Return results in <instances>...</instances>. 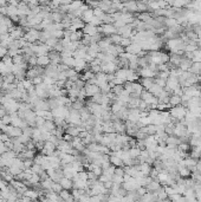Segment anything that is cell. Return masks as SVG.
<instances>
[{
    "instance_id": "obj_28",
    "label": "cell",
    "mask_w": 201,
    "mask_h": 202,
    "mask_svg": "<svg viewBox=\"0 0 201 202\" xmlns=\"http://www.w3.org/2000/svg\"><path fill=\"white\" fill-rule=\"evenodd\" d=\"M65 134L71 135L72 137H77V136H79V130L75 125H69V128L65 130Z\"/></svg>"
},
{
    "instance_id": "obj_45",
    "label": "cell",
    "mask_w": 201,
    "mask_h": 202,
    "mask_svg": "<svg viewBox=\"0 0 201 202\" xmlns=\"http://www.w3.org/2000/svg\"><path fill=\"white\" fill-rule=\"evenodd\" d=\"M6 151H8V149H7L6 147H5V143L0 141V156L4 155V154H5Z\"/></svg>"
},
{
    "instance_id": "obj_49",
    "label": "cell",
    "mask_w": 201,
    "mask_h": 202,
    "mask_svg": "<svg viewBox=\"0 0 201 202\" xmlns=\"http://www.w3.org/2000/svg\"><path fill=\"white\" fill-rule=\"evenodd\" d=\"M1 84H2V82H1V79H0V90H1Z\"/></svg>"
},
{
    "instance_id": "obj_26",
    "label": "cell",
    "mask_w": 201,
    "mask_h": 202,
    "mask_svg": "<svg viewBox=\"0 0 201 202\" xmlns=\"http://www.w3.org/2000/svg\"><path fill=\"white\" fill-rule=\"evenodd\" d=\"M75 59L74 57H69V58H62V64H64L65 66H67L69 69H74L75 67Z\"/></svg>"
},
{
    "instance_id": "obj_17",
    "label": "cell",
    "mask_w": 201,
    "mask_h": 202,
    "mask_svg": "<svg viewBox=\"0 0 201 202\" xmlns=\"http://www.w3.org/2000/svg\"><path fill=\"white\" fill-rule=\"evenodd\" d=\"M160 188H161L160 182L156 181V180H153V181L150 182L147 187H146V190H147L148 193H155V191H157Z\"/></svg>"
},
{
    "instance_id": "obj_20",
    "label": "cell",
    "mask_w": 201,
    "mask_h": 202,
    "mask_svg": "<svg viewBox=\"0 0 201 202\" xmlns=\"http://www.w3.org/2000/svg\"><path fill=\"white\" fill-rule=\"evenodd\" d=\"M139 169H140V173L143 176H149L153 168H152V166L148 164V163H141L140 166H139Z\"/></svg>"
},
{
    "instance_id": "obj_43",
    "label": "cell",
    "mask_w": 201,
    "mask_h": 202,
    "mask_svg": "<svg viewBox=\"0 0 201 202\" xmlns=\"http://www.w3.org/2000/svg\"><path fill=\"white\" fill-rule=\"evenodd\" d=\"M7 53H8V48H6V47L0 46V58L2 59L4 57H6Z\"/></svg>"
},
{
    "instance_id": "obj_33",
    "label": "cell",
    "mask_w": 201,
    "mask_h": 202,
    "mask_svg": "<svg viewBox=\"0 0 201 202\" xmlns=\"http://www.w3.org/2000/svg\"><path fill=\"white\" fill-rule=\"evenodd\" d=\"M140 154H141V150L139 148H136V147L129 149V155H130L131 158H134V160L135 158H137V157L140 156Z\"/></svg>"
},
{
    "instance_id": "obj_37",
    "label": "cell",
    "mask_w": 201,
    "mask_h": 202,
    "mask_svg": "<svg viewBox=\"0 0 201 202\" xmlns=\"http://www.w3.org/2000/svg\"><path fill=\"white\" fill-rule=\"evenodd\" d=\"M27 64H28L30 66H32V67L37 66V56L34 54V56H32V57H30V58H28V61H27Z\"/></svg>"
},
{
    "instance_id": "obj_11",
    "label": "cell",
    "mask_w": 201,
    "mask_h": 202,
    "mask_svg": "<svg viewBox=\"0 0 201 202\" xmlns=\"http://www.w3.org/2000/svg\"><path fill=\"white\" fill-rule=\"evenodd\" d=\"M82 32H83V34H85V36L92 37V36L98 33V30H97V27L92 26L90 24H85L84 27H83V30H82Z\"/></svg>"
},
{
    "instance_id": "obj_47",
    "label": "cell",
    "mask_w": 201,
    "mask_h": 202,
    "mask_svg": "<svg viewBox=\"0 0 201 202\" xmlns=\"http://www.w3.org/2000/svg\"><path fill=\"white\" fill-rule=\"evenodd\" d=\"M63 140L65 142H69V143H71L72 142V140H74V137L71 136V135H69V134H64L63 135Z\"/></svg>"
},
{
    "instance_id": "obj_6",
    "label": "cell",
    "mask_w": 201,
    "mask_h": 202,
    "mask_svg": "<svg viewBox=\"0 0 201 202\" xmlns=\"http://www.w3.org/2000/svg\"><path fill=\"white\" fill-rule=\"evenodd\" d=\"M77 174H78V171L71 164H67V166L63 167V175H64V177L69 179V180H72Z\"/></svg>"
},
{
    "instance_id": "obj_24",
    "label": "cell",
    "mask_w": 201,
    "mask_h": 202,
    "mask_svg": "<svg viewBox=\"0 0 201 202\" xmlns=\"http://www.w3.org/2000/svg\"><path fill=\"white\" fill-rule=\"evenodd\" d=\"M190 74H201V63H198V61H193V64H192V66L189 67V70H188Z\"/></svg>"
},
{
    "instance_id": "obj_44",
    "label": "cell",
    "mask_w": 201,
    "mask_h": 202,
    "mask_svg": "<svg viewBox=\"0 0 201 202\" xmlns=\"http://www.w3.org/2000/svg\"><path fill=\"white\" fill-rule=\"evenodd\" d=\"M90 202H102V194L90 196Z\"/></svg>"
},
{
    "instance_id": "obj_31",
    "label": "cell",
    "mask_w": 201,
    "mask_h": 202,
    "mask_svg": "<svg viewBox=\"0 0 201 202\" xmlns=\"http://www.w3.org/2000/svg\"><path fill=\"white\" fill-rule=\"evenodd\" d=\"M85 105H84V101H75L72 104H71V109H74V110H77V111H79L82 109L84 108Z\"/></svg>"
},
{
    "instance_id": "obj_1",
    "label": "cell",
    "mask_w": 201,
    "mask_h": 202,
    "mask_svg": "<svg viewBox=\"0 0 201 202\" xmlns=\"http://www.w3.org/2000/svg\"><path fill=\"white\" fill-rule=\"evenodd\" d=\"M186 114H187V109L182 105H177V107H174L169 110V115L170 117L175 120V121H183L185 117H186Z\"/></svg>"
},
{
    "instance_id": "obj_46",
    "label": "cell",
    "mask_w": 201,
    "mask_h": 202,
    "mask_svg": "<svg viewBox=\"0 0 201 202\" xmlns=\"http://www.w3.org/2000/svg\"><path fill=\"white\" fill-rule=\"evenodd\" d=\"M114 175H117V176L123 177V176H124V169H123V168H116V169H115Z\"/></svg>"
},
{
    "instance_id": "obj_19",
    "label": "cell",
    "mask_w": 201,
    "mask_h": 202,
    "mask_svg": "<svg viewBox=\"0 0 201 202\" xmlns=\"http://www.w3.org/2000/svg\"><path fill=\"white\" fill-rule=\"evenodd\" d=\"M58 183L62 186V188L65 189V190H70L71 188H74V182H72V180H69L66 177H63Z\"/></svg>"
},
{
    "instance_id": "obj_7",
    "label": "cell",
    "mask_w": 201,
    "mask_h": 202,
    "mask_svg": "<svg viewBox=\"0 0 201 202\" xmlns=\"http://www.w3.org/2000/svg\"><path fill=\"white\" fill-rule=\"evenodd\" d=\"M84 90H85V94L87 96L89 97H94L96 95L101 94V89L97 86V85H94V84H85V86H84Z\"/></svg>"
},
{
    "instance_id": "obj_36",
    "label": "cell",
    "mask_w": 201,
    "mask_h": 202,
    "mask_svg": "<svg viewBox=\"0 0 201 202\" xmlns=\"http://www.w3.org/2000/svg\"><path fill=\"white\" fill-rule=\"evenodd\" d=\"M1 123L4 124V125H11V123H12V118H11V116L7 114L6 116H4L2 118H1Z\"/></svg>"
},
{
    "instance_id": "obj_18",
    "label": "cell",
    "mask_w": 201,
    "mask_h": 202,
    "mask_svg": "<svg viewBox=\"0 0 201 202\" xmlns=\"http://www.w3.org/2000/svg\"><path fill=\"white\" fill-rule=\"evenodd\" d=\"M181 97L180 96H176V95H172L170 96V98H169V103H168V105H169V108H174V107H177V105H181Z\"/></svg>"
},
{
    "instance_id": "obj_5",
    "label": "cell",
    "mask_w": 201,
    "mask_h": 202,
    "mask_svg": "<svg viewBox=\"0 0 201 202\" xmlns=\"http://www.w3.org/2000/svg\"><path fill=\"white\" fill-rule=\"evenodd\" d=\"M118 70V67L116 65V63H102L101 65V71L105 74H115Z\"/></svg>"
},
{
    "instance_id": "obj_29",
    "label": "cell",
    "mask_w": 201,
    "mask_h": 202,
    "mask_svg": "<svg viewBox=\"0 0 201 202\" xmlns=\"http://www.w3.org/2000/svg\"><path fill=\"white\" fill-rule=\"evenodd\" d=\"M41 128L44 129V130H46V131H49V133H52L57 127H56V124H54L53 121H45L44 125H43Z\"/></svg>"
},
{
    "instance_id": "obj_14",
    "label": "cell",
    "mask_w": 201,
    "mask_h": 202,
    "mask_svg": "<svg viewBox=\"0 0 201 202\" xmlns=\"http://www.w3.org/2000/svg\"><path fill=\"white\" fill-rule=\"evenodd\" d=\"M95 79H96V85L101 88L102 85L104 84H108V79H107V74H103V72H100L95 76Z\"/></svg>"
},
{
    "instance_id": "obj_3",
    "label": "cell",
    "mask_w": 201,
    "mask_h": 202,
    "mask_svg": "<svg viewBox=\"0 0 201 202\" xmlns=\"http://www.w3.org/2000/svg\"><path fill=\"white\" fill-rule=\"evenodd\" d=\"M2 107L6 110L7 114L11 115V114H14V112H18V110H19V103L15 101V99L8 98V99L2 104Z\"/></svg>"
},
{
    "instance_id": "obj_34",
    "label": "cell",
    "mask_w": 201,
    "mask_h": 202,
    "mask_svg": "<svg viewBox=\"0 0 201 202\" xmlns=\"http://www.w3.org/2000/svg\"><path fill=\"white\" fill-rule=\"evenodd\" d=\"M32 173L33 174H37V175H43L45 171H44V168L41 167V166H38V164H33V167H32Z\"/></svg>"
},
{
    "instance_id": "obj_40",
    "label": "cell",
    "mask_w": 201,
    "mask_h": 202,
    "mask_svg": "<svg viewBox=\"0 0 201 202\" xmlns=\"http://www.w3.org/2000/svg\"><path fill=\"white\" fill-rule=\"evenodd\" d=\"M32 84H33L34 86H37V85H40V84H43V77L41 76H37L36 78L32 79Z\"/></svg>"
},
{
    "instance_id": "obj_50",
    "label": "cell",
    "mask_w": 201,
    "mask_h": 202,
    "mask_svg": "<svg viewBox=\"0 0 201 202\" xmlns=\"http://www.w3.org/2000/svg\"><path fill=\"white\" fill-rule=\"evenodd\" d=\"M0 171H1V170H0Z\"/></svg>"
},
{
    "instance_id": "obj_32",
    "label": "cell",
    "mask_w": 201,
    "mask_h": 202,
    "mask_svg": "<svg viewBox=\"0 0 201 202\" xmlns=\"http://www.w3.org/2000/svg\"><path fill=\"white\" fill-rule=\"evenodd\" d=\"M45 161H46V156L41 155V154L40 155H36V157L33 158L34 164H38V166H43Z\"/></svg>"
},
{
    "instance_id": "obj_41",
    "label": "cell",
    "mask_w": 201,
    "mask_h": 202,
    "mask_svg": "<svg viewBox=\"0 0 201 202\" xmlns=\"http://www.w3.org/2000/svg\"><path fill=\"white\" fill-rule=\"evenodd\" d=\"M62 190H63V188H62V186H60L59 183H54L53 187H52V189H51V191H53V193H57V194H59Z\"/></svg>"
},
{
    "instance_id": "obj_48",
    "label": "cell",
    "mask_w": 201,
    "mask_h": 202,
    "mask_svg": "<svg viewBox=\"0 0 201 202\" xmlns=\"http://www.w3.org/2000/svg\"><path fill=\"white\" fill-rule=\"evenodd\" d=\"M6 115H7L6 110L4 109V107H2V105H0V120H1L4 116H6Z\"/></svg>"
},
{
    "instance_id": "obj_13",
    "label": "cell",
    "mask_w": 201,
    "mask_h": 202,
    "mask_svg": "<svg viewBox=\"0 0 201 202\" xmlns=\"http://www.w3.org/2000/svg\"><path fill=\"white\" fill-rule=\"evenodd\" d=\"M50 64H51V61H50L49 54L47 56H38L37 57V66L44 67V66H49Z\"/></svg>"
},
{
    "instance_id": "obj_10",
    "label": "cell",
    "mask_w": 201,
    "mask_h": 202,
    "mask_svg": "<svg viewBox=\"0 0 201 202\" xmlns=\"http://www.w3.org/2000/svg\"><path fill=\"white\" fill-rule=\"evenodd\" d=\"M74 69H75V71H76L77 74H80L82 71H85V70L88 69L87 61H84V59H76Z\"/></svg>"
},
{
    "instance_id": "obj_25",
    "label": "cell",
    "mask_w": 201,
    "mask_h": 202,
    "mask_svg": "<svg viewBox=\"0 0 201 202\" xmlns=\"http://www.w3.org/2000/svg\"><path fill=\"white\" fill-rule=\"evenodd\" d=\"M54 183H56V182H53L51 179H46V180H43V181H41V187L45 189L46 191H50V190L52 189V187H53Z\"/></svg>"
},
{
    "instance_id": "obj_2",
    "label": "cell",
    "mask_w": 201,
    "mask_h": 202,
    "mask_svg": "<svg viewBox=\"0 0 201 202\" xmlns=\"http://www.w3.org/2000/svg\"><path fill=\"white\" fill-rule=\"evenodd\" d=\"M2 133L10 137V138H18L23 135V130L20 128H15V127H12V125H4V128L1 130Z\"/></svg>"
},
{
    "instance_id": "obj_16",
    "label": "cell",
    "mask_w": 201,
    "mask_h": 202,
    "mask_svg": "<svg viewBox=\"0 0 201 202\" xmlns=\"http://www.w3.org/2000/svg\"><path fill=\"white\" fill-rule=\"evenodd\" d=\"M114 129L115 133H120V134H124L127 131V128H126V123H123L122 121L117 120V121L114 122Z\"/></svg>"
},
{
    "instance_id": "obj_12",
    "label": "cell",
    "mask_w": 201,
    "mask_h": 202,
    "mask_svg": "<svg viewBox=\"0 0 201 202\" xmlns=\"http://www.w3.org/2000/svg\"><path fill=\"white\" fill-rule=\"evenodd\" d=\"M92 18H94V8H90V7L88 10H85L84 13L82 14V17H80V19L84 24H89Z\"/></svg>"
},
{
    "instance_id": "obj_8",
    "label": "cell",
    "mask_w": 201,
    "mask_h": 202,
    "mask_svg": "<svg viewBox=\"0 0 201 202\" xmlns=\"http://www.w3.org/2000/svg\"><path fill=\"white\" fill-rule=\"evenodd\" d=\"M124 51H126L127 53L134 54V56H139V54L142 52V48H141L140 44H137V43H131L129 46L124 48Z\"/></svg>"
},
{
    "instance_id": "obj_4",
    "label": "cell",
    "mask_w": 201,
    "mask_h": 202,
    "mask_svg": "<svg viewBox=\"0 0 201 202\" xmlns=\"http://www.w3.org/2000/svg\"><path fill=\"white\" fill-rule=\"evenodd\" d=\"M51 112L53 115V118H63V120H66L70 110H69L66 107H59V108L52 110Z\"/></svg>"
},
{
    "instance_id": "obj_35",
    "label": "cell",
    "mask_w": 201,
    "mask_h": 202,
    "mask_svg": "<svg viewBox=\"0 0 201 202\" xmlns=\"http://www.w3.org/2000/svg\"><path fill=\"white\" fill-rule=\"evenodd\" d=\"M58 41H59V40H57V39H54V38H50V39H47V40H46L45 45H46L47 47H50L51 50H53L54 46L58 44Z\"/></svg>"
},
{
    "instance_id": "obj_30",
    "label": "cell",
    "mask_w": 201,
    "mask_h": 202,
    "mask_svg": "<svg viewBox=\"0 0 201 202\" xmlns=\"http://www.w3.org/2000/svg\"><path fill=\"white\" fill-rule=\"evenodd\" d=\"M83 37V32L82 31H76V32H71V36H70V40L71 41H80Z\"/></svg>"
},
{
    "instance_id": "obj_21",
    "label": "cell",
    "mask_w": 201,
    "mask_h": 202,
    "mask_svg": "<svg viewBox=\"0 0 201 202\" xmlns=\"http://www.w3.org/2000/svg\"><path fill=\"white\" fill-rule=\"evenodd\" d=\"M110 164L114 166L115 168H123V167H124L122 158L117 157V156H114V155H110Z\"/></svg>"
},
{
    "instance_id": "obj_22",
    "label": "cell",
    "mask_w": 201,
    "mask_h": 202,
    "mask_svg": "<svg viewBox=\"0 0 201 202\" xmlns=\"http://www.w3.org/2000/svg\"><path fill=\"white\" fill-rule=\"evenodd\" d=\"M12 66L13 65H8V64H5L4 61H0V74L2 76H6L8 74H12Z\"/></svg>"
},
{
    "instance_id": "obj_38",
    "label": "cell",
    "mask_w": 201,
    "mask_h": 202,
    "mask_svg": "<svg viewBox=\"0 0 201 202\" xmlns=\"http://www.w3.org/2000/svg\"><path fill=\"white\" fill-rule=\"evenodd\" d=\"M23 85H24V88H25V90H30V89L32 88V86H34L33 84H32V81H30V79H24L23 81Z\"/></svg>"
},
{
    "instance_id": "obj_23",
    "label": "cell",
    "mask_w": 201,
    "mask_h": 202,
    "mask_svg": "<svg viewBox=\"0 0 201 202\" xmlns=\"http://www.w3.org/2000/svg\"><path fill=\"white\" fill-rule=\"evenodd\" d=\"M140 84L143 86L144 90H147L148 91V90L155 84V81H154V78H142L140 81Z\"/></svg>"
},
{
    "instance_id": "obj_42",
    "label": "cell",
    "mask_w": 201,
    "mask_h": 202,
    "mask_svg": "<svg viewBox=\"0 0 201 202\" xmlns=\"http://www.w3.org/2000/svg\"><path fill=\"white\" fill-rule=\"evenodd\" d=\"M34 143H36V150H40L41 151L44 149V145H45V142L44 141H38V142H34Z\"/></svg>"
},
{
    "instance_id": "obj_15",
    "label": "cell",
    "mask_w": 201,
    "mask_h": 202,
    "mask_svg": "<svg viewBox=\"0 0 201 202\" xmlns=\"http://www.w3.org/2000/svg\"><path fill=\"white\" fill-rule=\"evenodd\" d=\"M25 196H27L31 201H37L38 199H39V191L37 190V189H27L26 191H25Z\"/></svg>"
},
{
    "instance_id": "obj_9",
    "label": "cell",
    "mask_w": 201,
    "mask_h": 202,
    "mask_svg": "<svg viewBox=\"0 0 201 202\" xmlns=\"http://www.w3.org/2000/svg\"><path fill=\"white\" fill-rule=\"evenodd\" d=\"M137 74H140L142 78H154L155 76H156V74H155L154 71H153V70H152L149 66L143 67V69H140Z\"/></svg>"
},
{
    "instance_id": "obj_27",
    "label": "cell",
    "mask_w": 201,
    "mask_h": 202,
    "mask_svg": "<svg viewBox=\"0 0 201 202\" xmlns=\"http://www.w3.org/2000/svg\"><path fill=\"white\" fill-rule=\"evenodd\" d=\"M162 91H163V88H161V86L156 85V84H154V85H153L152 88L148 90V92H150V94L153 95V96H155L156 98L159 97V95H160L161 92H162Z\"/></svg>"
},
{
    "instance_id": "obj_39",
    "label": "cell",
    "mask_w": 201,
    "mask_h": 202,
    "mask_svg": "<svg viewBox=\"0 0 201 202\" xmlns=\"http://www.w3.org/2000/svg\"><path fill=\"white\" fill-rule=\"evenodd\" d=\"M33 164H34L33 160H25V161H24V170L31 169L33 167Z\"/></svg>"
}]
</instances>
